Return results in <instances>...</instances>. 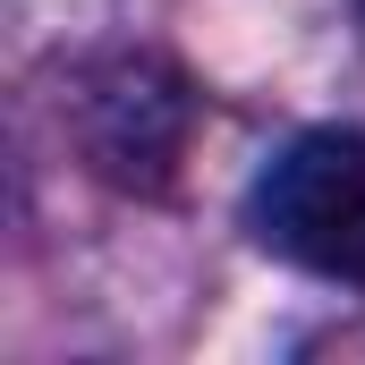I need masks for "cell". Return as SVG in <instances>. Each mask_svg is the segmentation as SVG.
<instances>
[{"label": "cell", "instance_id": "cell-1", "mask_svg": "<svg viewBox=\"0 0 365 365\" xmlns=\"http://www.w3.org/2000/svg\"><path fill=\"white\" fill-rule=\"evenodd\" d=\"M247 230L280 264L331 289H365V128L289 136L247 187Z\"/></svg>", "mask_w": 365, "mask_h": 365}, {"label": "cell", "instance_id": "cell-2", "mask_svg": "<svg viewBox=\"0 0 365 365\" xmlns=\"http://www.w3.org/2000/svg\"><path fill=\"white\" fill-rule=\"evenodd\" d=\"M187 128H195L187 86L162 60H145V51L102 60L77 86V145H86V162L110 187H136V195L170 187V170L187 153Z\"/></svg>", "mask_w": 365, "mask_h": 365}]
</instances>
